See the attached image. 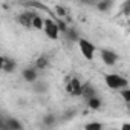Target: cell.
Segmentation results:
<instances>
[{
	"instance_id": "obj_1",
	"label": "cell",
	"mask_w": 130,
	"mask_h": 130,
	"mask_svg": "<svg viewBox=\"0 0 130 130\" xmlns=\"http://www.w3.org/2000/svg\"><path fill=\"white\" fill-rule=\"evenodd\" d=\"M104 81H106V86L112 90H119V89L128 87V80L119 74H106Z\"/></svg>"
},
{
	"instance_id": "obj_2",
	"label": "cell",
	"mask_w": 130,
	"mask_h": 130,
	"mask_svg": "<svg viewBox=\"0 0 130 130\" xmlns=\"http://www.w3.org/2000/svg\"><path fill=\"white\" fill-rule=\"evenodd\" d=\"M77 43H78V49H80L81 55H83L87 61H92L93 57H95V52H96L95 44H93L89 38H84V37H80V38L77 40Z\"/></svg>"
},
{
	"instance_id": "obj_3",
	"label": "cell",
	"mask_w": 130,
	"mask_h": 130,
	"mask_svg": "<svg viewBox=\"0 0 130 130\" xmlns=\"http://www.w3.org/2000/svg\"><path fill=\"white\" fill-rule=\"evenodd\" d=\"M44 31V35L51 40H58L61 32H60V28H58V23L54 22L52 19H44L43 20V29Z\"/></svg>"
},
{
	"instance_id": "obj_4",
	"label": "cell",
	"mask_w": 130,
	"mask_h": 130,
	"mask_svg": "<svg viewBox=\"0 0 130 130\" xmlns=\"http://www.w3.org/2000/svg\"><path fill=\"white\" fill-rule=\"evenodd\" d=\"M81 80L77 77H68L66 81H64V89H66L68 95L71 96H80L81 93Z\"/></svg>"
},
{
	"instance_id": "obj_5",
	"label": "cell",
	"mask_w": 130,
	"mask_h": 130,
	"mask_svg": "<svg viewBox=\"0 0 130 130\" xmlns=\"http://www.w3.org/2000/svg\"><path fill=\"white\" fill-rule=\"evenodd\" d=\"M100 58L106 66H115L119 60V55L112 49H101L100 51Z\"/></svg>"
},
{
	"instance_id": "obj_6",
	"label": "cell",
	"mask_w": 130,
	"mask_h": 130,
	"mask_svg": "<svg viewBox=\"0 0 130 130\" xmlns=\"http://www.w3.org/2000/svg\"><path fill=\"white\" fill-rule=\"evenodd\" d=\"M23 124L15 118H0V130H20Z\"/></svg>"
},
{
	"instance_id": "obj_7",
	"label": "cell",
	"mask_w": 130,
	"mask_h": 130,
	"mask_svg": "<svg viewBox=\"0 0 130 130\" xmlns=\"http://www.w3.org/2000/svg\"><path fill=\"white\" fill-rule=\"evenodd\" d=\"M34 15H35L34 11H23V12L17 17V23L22 25V26H25V28H31V25H32V17H34Z\"/></svg>"
},
{
	"instance_id": "obj_8",
	"label": "cell",
	"mask_w": 130,
	"mask_h": 130,
	"mask_svg": "<svg viewBox=\"0 0 130 130\" xmlns=\"http://www.w3.org/2000/svg\"><path fill=\"white\" fill-rule=\"evenodd\" d=\"M22 77L26 83H34L35 80H38V69L35 68H25L22 71Z\"/></svg>"
},
{
	"instance_id": "obj_9",
	"label": "cell",
	"mask_w": 130,
	"mask_h": 130,
	"mask_svg": "<svg viewBox=\"0 0 130 130\" xmlns=\"http://www.w3.org/2000/svg\"><path fill=\"white\" fill-rule=\"evenodd\" d=\"M95 95H96V89L90 83H83L81 84V93H80V96H83L84 100H89V98H92Z\"/></svg>"
},
{
	"instance_id": "obj_10",
	"label": "cell",
	"mask_w": 130,
	"mask_h": 130,
	"mask_svg": "<svg viewBox=\"0 0 130 130\" xmlns=\"http://www.w3.org/2000/svg\"><path fill=\"white\" fill-rule=\"evenodd\" d=\"M61 34L64 35V38H66V40L75 41V43H77V40L80 38V34H78V31H77L75 28H68V26H66V29H64Z\"/></svg>"
},
{
	"instance_id": "obj_11",
	"label": "cell",
	"mask_w": 130,
	"mask_h": 130,
	"mask_svg": "<svg viewBox=\"0 0 130 130\" xmlns=\"http://www.w3.org/2000/svg\"><path fill=\"white\" fill-rule=\"evenodd\" d=\"M15 69H17L15 60H12V58H5L3 66H2V71L6 72V74H12V72H15Z\"/></svg>"
},
{
	"instance_id": "obj_12",
	"label": "cell",
	"mask_w": 130,
	"mask_h": 130,
	"mask_svg": "<svg viewBox=\"0 0 130 130\" xmlns=\"http://www.w3.org/2000/svg\"><path fill=\"white\" fill-rule=\"evenodd\" d=\"M86 103H87V107H89L90 110H100L101 106H103V101H101V98H100L98 95H95V96L86 100Z\"/></svg>"
},
{
	"instance_id": "obj_13",
	"label": "cell",
	"mask_w": 130,
	"mask_h": 130,
	"mask_svg": "<svg viewBox=\"0 0 130 130\" xmlns=\"http://www.w3.org/2000/svg\"><path fill=\"white\" fill-rule=\"evenodd\" d=\"M113 3H115L113 0H100L96 3V9L100 12H107V11H110L113 8Z\"/></svg>"
},
{
	"instance_id": "obj_14",
	"label": "cell",
	"mask_w": 130,
	"mask_h": 130,
	"mask_svg": "<svg viewBox=\"0 0 130 130\" xmlns=\"http://www.w3.org/2000/svg\"><path fill=\"white\" fill-rule=\"evenodd\" d=\"M49 66V58L47 55H40L37 60H35V69H46Z\"/></svg>"
},
{
	"instance_id": "obj_15",
	"label": "cell",
	"mask_w": 130,
	"mask_h": 130,
	"mask_svg": "<svg viewBox=\"0 0 130 130\" xmlns=\"http://www.w3.org/2000/svg\"><path fill=\"white\" fill-rule=\"evenodd\" d=\"M43 20H44V19H41V17L35 12V15L32 17V25H31V28H32V29H37V31H41V29H43Z\"/></svg>"
},
{
	"instance_id": "obj_16",
	"label": "cell",
	"mask_w": 130,
	"mask_h": 130,
	"mask_svg": "<svg viewBox=\"0 0 130 130\" xmlns=\"http://www.w3.org/2000/svg\"><path fill=\"white\" fill-rule=\"evenodd\" d=\"M41 122H43V125H44V127H52V125L57 122V116H55V115H52V113H47V115H44V116H43Z\"/></svg>"
},
{
	"instance_id": "obj_17",
	"label": "cell",
	"mask_w": 130,
	"mask_h": 130,
	"mask_svg": "<svg viewBox=\"0 0 130 130\" xmlns=\"http://www.w3.org/2000/svg\"><path fill=\"white\" fill-rule=\"evenodd\" d=\"M86 130H103L104 128V124L103 122H96V121H92V122H87L84 125Z\"/></svg>"
},
{
	"instance_id": "obj_18",
	"label": "cell",
	"mask_w": 130,
	"mask_h": 130,
	"mask_svg": "<svg viewBox=\"0 0 130 130\" xmlns=\"http://www.w3.org/2000/svg\"><path fill=\"white\" fill-rule=\"evenodd\" d=\"M32 84V87H34V90L37 92V93H44L46 90H47V84H43V83H40L38 84V81L35 80L34 83H31Z\"/></svg>"
},
{
	"instance_id": "obj_19",
	"label": "cell",
	"mask_w": 130,
	"mask_h": 130,
	"mask_svg": "<svg viewBox=\"0 0 130 130\" xmlns=\"http://www.w3.org/2000/svg\"><path fill=\"white\" fill-rule=\"evenodd\" d=\"M118 93L122 96V100H124V103H125V104H130V89H128V87L119 89V90H118Z\"/></svg>"
},
{
	"instance_id": "obj_20",
	"label": "cell",
	"mask_w": 130,
	"mask_h": 130,
	"mask_svg": "<svg viewBox=\"0 0 130 130\" xmlns=\"http://www.w3.org/2000/svg\"><path fill=\"white\" fill-rule=\"evenodd\" d=\"M57 14L60 17H64V15H66V11L63 9V6H57Z\"/></svg>"
},
{
	"instance_id": "obj_21",
	"label": "cell",
	"mask_w": 130,
	"mask_h": 130,
	"mask_svg": "<svg viewBox=\"0 0 130 130\" xmlns=\"http://www.w3.org/2000/svg\"><path fill=\"white\" fill-rule=\"evenodd\" d=\"M3 61H5V57L0 55V71H2V66H3Z\"/></svg>"
},
{
	"instance_id": "obj_22",
	"label": "cell",
	"mask_w": 130,
	"mask_h": 130,
	"mask_svg": "<svg viewBox=\"0 0 130 130\" xmlns=\"http://www.w3.org/2000/svg\"><path fill=\"white\" fill-rule=\"evenodd\" d=\"M89 2H90V3H95V5H96V3L100 2V0H89Z\"/></svg>"
}]
</instances>
